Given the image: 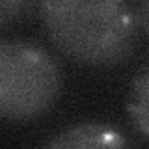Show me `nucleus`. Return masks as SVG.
<instances>
[{"instance_id":"3","label":"nucleus","mask_w":149,"mask_h":149,"mask_svg":"<svg viewBox=\"0 0 149 149\" xmlns=\"http://www.w3.org/2000/svg\"><path fill=\"white\" fill-rule=\"evenodd\" d=\"M50 149H78V147H129L130 142L121 134L118 129L110 127L104 123H95V121H84L71 127L58 130L50 140L43 143Z\"/></svg>"},{"instance_id":"5","label":"nucleus","mask_w":149,"mask_h":149,"mask_svg":"<svg viewBox=\"0 0 149 149\" xmlns=\"http://www.w3.org/2000/svg\"><path fill=\"white\" fill-rule=\"evenodd\" d=\"M36 2L37 0H0V22H2V26L24 19Z\"/></svg>"},{"instance_id":"6","label":"nucleus","mask_w":149,"mask_h":149,"mask_svg":"<svg viewBox=\"0 0 149 149\" xmlns=\"http://www.w3.org/2000/svg\"><path fill=\"white\" fill-rule=\"evenodd\" d=\"M134 19H136V24L140 30L146 36H149V0H136Z\"/></svg>"},{"instance_id":"4","label":"nucleus","mask_w":149,"mask_h":149,"mask_svg":"<svg viewBox=\"0 0 149 149\" xmlns=\"http://www.w3.org/2000/svg\"><path fill=\"white\" fill-rule=\"evenodd\" d=\"M125 108L134 130L149 142V63L143 65L130 82Z\"/></svg>"},{"instance_id":"1","label":"nucleus","mask_w":149,"mask_h":149,"mask_svg":"<svg viewBox=\"0 0 149 149\" xmlns=\"http://www.w3.org/2000/svg\"><path fill=\"white\" fill-rule=\"evenodd\" d=\"M39 19L56 49L86 67H116L136 49L138 24L125 0H39Z\"/></svg>"},{"instance_id":"2","label":"nucleus","mask_w":149,"mask_h":149,"mask_svg":"<svg viewBox=\"0 0 149 149\" xmlns=\"http://www.w3.org/2000/svg\"><path fill=\"white\" fill-rule=\"evenodd\" d=\"M62 71L43 47L26 39L0 41V116L30 123L45 116L62 93Z\"/></svg>"}]
</instances>
